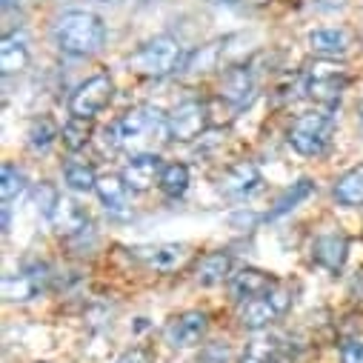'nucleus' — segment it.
Returning a JSON list of instances; mask_svg holds the SVG:
<instances>
[{
    "label": "nucleus",
    "instance_id": "1",
    "mask_svg": "<svg viewBox=\"0 0 363 363\" xmlns=\"http://www.w3.org/2000/svg\"><path fill=\"white\" fill-rule=\"evenodd\" d=\"M55 40L66 55L74 57H89L104 49L106 43V26L98 15L83 12V9H72L63 12L55 23Z\"/></svg>",
    "mask_w": 363,
    "mask_h": 363
},
{
    "label": "nucleus",
    "instance_id": "2",
    "mask_svg": "<svg viewBox=\"0 0 363 363\" xmlns=\"http://www.w3.org/2000/svg\"><path fill=\"white\" fill-rule=\"evenodd\" d=\"M184 63H186L184 46H180V40H174L169 35H157V38L146 40L126 60V66L135 74H143V77H166L177 69H184Z\"/></svg>",
    "mask_w": 363,
    "mask_h": 363
},
{
    "label": "nucleus",
    "instance_id": "3",
    "mask_svg": "<svg viewBox=\"0 0 363 363\" xmlns=\"http://www.w3.org/2000/svg\"><path fill=\"white\" fill-rule=\"evenodd\" d=\"M121 129H123V146H132L138 152L149 149L155 143L172 140V135H169V115H163L155 106L129 109L121 118Z\"/></svg>",
    "mask_w": 363,
    "mask_h": 363
},
{
    "label": "nucleus",
    "instance_id": "4",
    "mask_svg": "<svg viewBox=\"0 0 363 363\" xmlns=\"http://www.w3.org/2000/svg\"><path fill=\"white\" fill-rule=\"evenodd\" d=\"M335 138V118L329 112H303L289 126V146L303 157H318Z\"/></svg>",
    "mask_w": 363,
    "mask_h": 363
},
{
    "label": "nucleus",
    "instance_id": "5",
    "mask_svg": "<svg viewBox=\"0 0 363 363\" xmlns=\"http://www.w3.org/2000/svg\"><path fill=\"white\" fill-rule=\"evenodd\" d=\"M349 86V72L335 57H320L306 69V95L320 106H335Z\"/></svg>",
    "mask_w": 363,
    "mask_h": 363
},
{
    "label": "nucleus",
    "instance_id": "6",
    "mask_svg": "<svg viewBox=\"0 0 363 363\" xmlns=\"http://www.w3.org/2000/svg\"><path fill=\"white\" fill-rule=\"evenodd\" d=\"M112 98H115V80L109 74H95V77L83 80L72 92L69 112L74 118H95L112 104Z\"/></svg>",
    "mask_w": 363,
    "mask_h": 363
},
{
    "label": "nucleus",
    "instance_id": "7",
    "mask_svg": "<svg viewBox=\"0 0 363 363\" xmlns=\"http://www.w3.org/2000/svg\"><path fill=\"white\" fill-rule=\"evenodd\" d=\"M212 126V104L206 101H186L169 115V135L172 140L189 143L201 138Z\"/></svg>",
    "mask_w": 363,
    "mask_h": 363
},
{
    "label": "nucleus",
    "instance_id": "8",
    "mask_svg": "<svg viewBox=\"0 0 363 363\" xmlns=\"http://www.w3.org/2000/svg\"><path fill=\"white\" fill-rule=\"evenodd\" d=\"M206 329H209V315L198 312V309H189V312L174 315L166 323L163 337L172 349H192L206 337Z\"/></svg>",
    "mask_w": 363,
    "mask_h": 363
},
{
    "label": "nucleus",
    "instance_id": "9",
    "mask_svg": "<svg viewBox=\"0 0 363 363\" xmlns=\"http://www.w3.org/2000/svg\"><path fill=\"white\" fill-rule=\"evenodd\" d=\"M263 184V174L252 160H240L235 166H229L220 177H218V192L226 201H246L252 198Z\"/></svg>",
    "mask_w": 363,
    "mask_h": 363
},
{
    "label": "nucleus",
    "instance_id": "10",
    "mask_svg": "<svg viewBox=\"0 0 363 363\" xmlns=\"http://www.w3.org/2000/svg\"><path fill=\"white\" fill-rule=\"evenodd\" d=\"M49 284V269L43 263H29L23 266L18 275H6L4 281V298L9 303H26L38 298Z\"/></svg>",
    "mask_w": 363,
    "mask_h": 363
},
{
    "label": "nucleus",
    "instance_id": "11",
    "mask_svg": "<svg viewBox=\"0 0 363 363\" xmlns=\"http://www.w3.org/2000/svg\"><path fill=\"white\" fill-rule=\"evenodd\" d=\"M129 255L143 263L146 269L155 272H174L189 260V246L184 243H149V246H135L129 249Z\"/></svg>",
    "mask_w": 363,
    "mask_h": 363
},
{
    "label": "nucleus",
    "instance_id": "12",
    "mask_svg": "<svg viewBox=\"0 0 363 363\" xmlns=\"http://www.w3.org/2000/svg\"><path fill=\"white\" fill-rule=\"evenodd\" d=\"M160 174H163V160L155 152H138L121 172L129 192H149L155 184H160Z\"/></svg>",
    "mask_w": 363,
    "mask_h": 363
},
{
    "label": "nucleus",
    "instance_id": "13",
    "mask_svg": "<svg viewBox=\"0 0 363 363\" xmlns=\"http://www.w3.org/2000/svg\"><path fill=\"white\" fill-rule=\"evenodd\" d=\"M275 284H278V281L272 278L269 272L252 269V266H243L240 272H235V275L229 278V289H232V298H235L238 303L252 301V298H260V295H269Z\"/></svg>",
    "mask_w": 363,
    "mask_h": 363
},
{
    "label": "nucleus",
    "instance_id": "14",
    "mask_svg": "<svg viewBox=\"0 0 363 363\" xmlns=\"http://www.w3.org/2000/svg\"><path fill=\"white\" fill-rule=\"evenodd\" d=\"M349 257V238L343 232H326L312 243V260L326 272H340Z\"/></svg>",
    "mask_w": 363,
    "mask_h": 363
},
{
    "label": "nucleus",
    "instance_id": "15",
    "mask_svg": "<svg viewBox=\"0 0 363 363\" xmlns=\"http://www.w3.org/2000/svg\"><path fill=\"white\" fill-rule=\"evenodd\" d=\"M49 223H52L55 235H60V238H77V235H83L89 229V212L80 203H74L72 198H60L57 206H55V212L49 215Z\"/></svg>",
    "mask_w": 363,
    "mask_h": 363
},
{
    "label": "nucleus",
    "instance_id": "16",
    "mask_svg": "<svg viewBox=\"0 0 363 363\" xmlns=\"http://www.w3.org/2000/svg\"><path fill=\"white\" fill-rule=\"evenodd\" d=\"M232 252L226 249H215V252H206L198 263H195V281L201 286H218L223 284L226 278H232Z\"/></svg>",
    "mask_w": 363,
    "mask_h": 363
},
{
    "label": "nucleus",
    "instance_id": "17",
    "mask_svg": "<svg viewBox=\"0 0 363 363\" xmlns=\"http://www.w3.org/2000/svg\"><path fill=\"white\" fill-rule=\"evenodd\" d=\"M95 192H98V198H101V203L106 206L109 215H115V218H126L129 215V186L123 184V177L101 174Z\"/></svg>",
    "mask_w": 363,
    "mask_h": 363
},
{
    "label": "nucleus",
    "instance_id": "18",
    "mask_svg": "<svg viewBox=\"0 0 363 363\" xmlns=\"http://www.w3.org/2000/svg\"><path fill=\"white\" fill-rule=\"evenodd\" d=\"M252 89H255V80H252V72L246 66H235L223 74V86H220V98L232 106V109H240L249 104L252 98Z\"/></svg>",
    "mask_w": 363,
    "mask_h": 363
},
{
    "label": "nucleus",
    "instance_id": "19",
    "mask_svg": "<svg viewBox=\"0 0 363 363\" xmlns=\"http://www.w3.org/2000/svg\"><path fill=\"white\" fill-rule=\"evenodd\" d=\"M281 312L278 306L272 303L269 295H260V298H252V301H243L240 303V312H238V320L243 329H252V332H260L266 329L272 320H275Z\"/></svg>",
    "mask_w": 363,
    "mask_h": 363
},
{
    "label": "nucleus",
    "instance_id": "20",
    "mask_svg": "<svg viewBox=\"0 0 363 363\" xmlns=\"http://www.w3.org/2000/svg\"><path fill=\"white\" fill-rule=\"evenodd\" d=\"M352 46V38L343 29H318L309 35V49L320 57H340Z\"/></svg>",
    "mask_w": 363,
    "mask_h": 363
},
{
    "label": "nucleus",
    "instance_id": "21",
    "mask_svg": "<svg viewBox=\"0 0 363 363\" xmlns=\"http://www.w3.org/2000/svg\"><path fill=\"white\" fill-rule=\"evenodd\" d=\"M29 66V46H26V38L23 35H6L4 38V46H0V69L4 74H18Z\"/></svg>",
    "mask_w": 363,
    "mask_h": 363
},
{
    "label": "nucleus",
    "instance_id": "22",
    "mask_svg": "<svg viewBox=\"0 0 363 363\" xmlns=\"http://www.w3.org/2000/svg\"><path fill=\"white\" fill-rule=\"evenodd\" d=\"M335 201L340 206H363V163L337 177Z\"/></svg>",
    "mask_w": 363,
    "mask_h": 363
},
{
    "label": "nucleus",
    "instance_id": "23",
    "mask_svg": "<svg viewBox=\"0 0 363 363\" xmlns=\"http://www.w3.org/2000/svg\"><path fill=\"white\" fill-rule=\"evenodd\" d=\"M286 346L278 337H260L255 343L246 346L243 352V363H286Z\"/></svg>",
    "mask_w": 363,
    "mask_h": 363
},
{
    "label": "nucleus",
    "instance_id": "24",
    "mask_svg": "<svg viewBox=\"0 0 363 363\" xmlns=\"http://www.w3.org/2000/svg\"><path fill=\"white\" fill-rule=\"evenodd\" d=\"M92 118H69L66 123H63V129H60V140H63V146L69 149V152H80V149H86V143L92 140Z\"/></svg>",
    "mask_w": 363,
    "mask_h": 363
},
{
    "label": "nucleus",
    "instance_id": "25",
    "mask_svg": "<svg viewBox=\"0 0 363 363\" xmlns=\"http://www.w3.org/2000/svg\"><path fill=\"white\" fill-rule=\"evenodd\" d=\"M160 192L166 198H184L186 189H189V166L186 163H169L163 166V174H160Z\"/></svg>",
    "mask_w": 363,
    "mask_h": 363
},
{
    "label": "nucleus",
    "instance_id": "26",
    "mask_svg": "<svg viewBox=\"0 0 363 363\" xmlns=\"http://www.w3.org/2000/svg\"><path fill=\"white\" fill-rule=\"evenodd\" d=\"M26 138H29V146H32L35 152H49V149H52V143L60 138V129L55 126V121H52V118L40 115V118H32V121H29Z\"/></svg>",
    "mask_w": 363,
    "mask_h": 363
},
{
    "label": "nucleus",
    "instance_id": "27",
    "mask_svg": "<svg viewBox=\"0 0 363 363\" xmlns=\"http://www.w3.org/2000/svg\"><path fill=\"white\" fill-rule=\"evenodd\" d=\"M63 180L66 186L74 189V192H92L98 186V174L89 163H80V160H69L63 166Z\"/></svg>",
    "mask_w": 363,
    "mask_h": 363
},
{
    "label": "nucleus",
    "instance_id": "28",
    "mask_svg": "<svg viewBox=\"0 0 363 363\" xmlns=\"http://www.w3.org/2000/svg\"><path fill=\"white\" fill-rule=\"evenodd\" d=\"M312 192H315V184H312L309 177H301L298 184H292V189H286V192L278 198V203H275V209L269 212V218L275 220V218H281V215L292 212L298 203H303L306 198H312Z\"/></svg>",
    "mask_w": 363,
    "mask_h": 363
},
{
    "label": "nucleus",
    "instance_id": "29",
    "mask_svg": "<svg viewBox=\"0 0 363 363\" xmlns=\"http://www.w3.org/2000/svg\"><path fill=\"white\" fill-rule=\"evenodd\" d=\"M26 189V177L15 163H4V177H0V198H4V206H9L12 201L21 198V192Z\"/></svg>",
    "mask_w": 363,
    "mask_h": 363
},
{
    "label": "nucleus",
    "instance_id": "30",
    "mask_svg": "<svg viewBox=\"0 0 363 363\" xmlns=\"http://www.w3.org/2000/svg\"><path fill=\"white\" fill-rule=\"evenodd\" d=\"M218 52H220V40H215V43L203 46L201 52H195V55L184 63V69L192 72V74H203V72L215 69V63H218Z\"/></svg>",
    "mask_w": 363,
    "mask_h": 363
},
{
    "label": "nucleus",
    "instance_id": "31",
    "mask_svg": "<svg viewBox=\"0 0 363 363\" xmlns=\"http://www.w3.org/2000/svg\"><path fill=\"white\" fill-rule=\"evenodd\" d=\"M101 146H104V152H118V149H123V129H121V121L109 123V126L101 132Z\"/></svg>",
    "mask_w": 363,
    "mask_h": 363
},
{
    "label": "nucleus",
    "instance_id": "32",
    "mask_svg": "<svg viewBox=\"0 0 363 363\" xmlns=\"http://www.w3.org/2000/svg\"><path fill=\"white\" fill-rule=\"evenodd\" d=\"M57 201H60V195L55 192V186H52V184H40V189H38V195H35V203H38V209H40L46 218L55 212Z\"/></svg>",
    "mask_w": 363,
    "mask_h": 363
},
{
    "label": "nucleus",
    "instance_id": "33",
    "mask_svg": "<svg viewBox=\"0 0 363 363\" xmlns=\"http://www.w3.org/2000/svg\"><path fill=\"white\" fill-rule=\"evenodd\" d=\"M198 363H229V349L223 343H206L201 349Z\"/></svg>",
    "mask_w": 363,
    "mask_h": 363
},
{
    "label": "nucleus",
    "instance_id": "34",
    "mask_svg": "<svg viewBox=\"0 0 363 363\" xmlns=\"http://www.w3.org/2000/svg\"><path fill=\"white\" fill-rule=\"evenodd\" d=\"M340 363H363V343L360 340H346L340 346Z\"/></svg>",
    "mask_w": 363,
    "mask_h": 363
},
{
    "label": "nucleus",
    "instance_id": "35",
    "mask_svg": "<svg viewBox=\"0 0 363 363\" xmlns=\"http://www.w3.org/2000/svg\"><path fill=\"white\" fill-rule=\"evenodd\" d=\"M115 363H155V354L149 349H143V346H135V349L123 352Z\"/></svg>",
    "mask_w": 363,
    "mask_h": 363
},
{
    "label": "nucleus",
    "instance_id": "36",
    "mask_svg": "<svg viewBox=\"0 0 363 363\" xmlns=\"http://www.w3.org/2000/svg\"><path fill=\"white\" fill-rule=\"evenodd\" d=\"M206 4H212V6H220V4H235V0H206Z\"/></svg>",
    "mask_w": 363,
    "mask_h": 363
},
{
    "label": "nucleus",
    "instance_id": "37",
    "mask_svg": "<svg viewBox=\"0 0 363 363\" xmlns=\"http://www.w3.org/2000/svg\"><path fill=\"white\" fill-rule=\"evenodd\" d=\"M360 112H363V106H360Z\"/></svg>",
    "mask_w": 363,
    "mask_h": 363
}]
</instances>
